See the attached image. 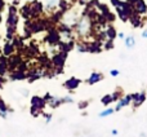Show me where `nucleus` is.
Here are the masks:
<instances>
[{
	"instance_id": "obj_1",
	"label": "nucleus",
	"mask_w": 147,
	"mask_h": 137,
	"mask_svg": "<svg viewBox=\"0 0 147 137\" xmlns=\"http://www.w3.org/2000/svg\"><path fill=\"white\" fill-rule=\"evenodd\" d=\"M17 23H18L17 8L10 7L9 14H8V20H7V39L8 40H12L13 39V35H14L16 30H17Z\"/></svg>"
},
{
	"instance_id": "obj_2",
	"label": "nucleus",
	"mask_w": 147,
	"mask_h": 137,
	"mask_svg": "<svg viewBox=\"0 0 147 137\" xmlns=\"http://www.w3.org/2000/svg\"><path fill=\"white\" fill-rule=\"evenodd\" d=\"M75 28L78 31L79 35L81 36H86L92 30V23H90V18L88 16H84L81 17L79 21L75 22Z\"/></svg>"
},
{
	"instance_id": "obj_3",
	"label": "nucleus",
	"mask_w": 147,
	"mask_h": 137,
	"mask_svg": "<svg viewBox=\"0 0 147 137\" xmlns=\"http://www.w3.org/2000/svg\"><path fill=\"white\" fill-rule=\"evenodd\" d=\"M66 57H67V53L66 52H61V53L56 54V56L53 57V60H52V62H53V65L58 68V71H57V74L62 73V67H63L65 62H66Z\"/></svg>"
},
{
	"instance_id": "obj_4",
	"label": "nucleus",
	"mask_w": 147,
	"mask_h": 137,
	"mask_svg": "<svg viewBox=\"0 0 147 137\" xmlns=\"http://www.w3.org/2000/svg\"><path fill=\"white\" fill-rule=\"evenodd\" d=\"M146 101V92H137V93H132V104H133V109L140 107L143 102Z\"/></svg>"
},
{
	"instance_id": "obj_5",
	"label": "nucleus",
	"mask_w": 147,
	"mask_h": 137,
	"mask_svg": "<svg viewBox=\"0 0 147 137\" xmlns=\"http://www.w3.org/2000/svg\"><path fill=\"white\" fill-rule=\"evenodd\" d=\"M45 105H47V102H45V100H44V97L34 96L32 98H31V106L38 109V110H40V111L45 107Z\"/></svg>"
},
{
	"instance_id": "obj_6",
	"label": "nucleus",
	"mask_w": 147,
	"mask_h": 137,
	"mask_svg": "<svg viewBox=\"0 0 147 137\" xmlns=\"http://www.w3.org/2000/svg\"><path fill=\"white\" fill-rule=\"evenodd\" d=\"M81 84V80L78 78H70L69 80H66L63 83V87L66 89H69V91H74V89H76L79 85Z\"/></svg>"
},
{
	"instance_id": "obj_7",
	"label": "nucleus",
	"mask_w": 147,
	"mask_h": 137,
	"mask_svg": "<svg viewBox=\"0 0 147 137\" xmlns=\"http://www.w3.org/2000/svg\"><path fill=\"white\" fill-rule=\"evenodd\" d=\"M103 80V74L102 73H98V71H93V73L90 74V76H89V79L86 80V83L89 84V85H93V84L98 83V81Z\"/></svg>"
},
{
	"instance_id": "obj_8",
	"label": "nucleus",
	"mask_w": 147,
	"mask_h": 137,
	"mask_svg": "<svg viewBox=\"0 0 147 137\" xmlns=\"http://www.w3.org/2000/svg\"><path fill=\"white\" fill-rule=\"evenodd\" d=\"M134 12H137L138 14H146L147 13V4L145 0H137L134 3Z\"/></svg>"
},
{
	"instance_id": "obj_9",
	"label": "nucleus",
	"mask_w": 147,
	"mask_h": 137,
	"mask_svg": "<svg viewBox=\"0 0 147 137\" xmlns=\"http://www.w3.org/2000/svg\"><path fill=\"white\" fill-rule=\"evenodd\" d=\"M30 10H31V16H38L43 12V4L40 1H32L30 4Z\"/></svg>"
},
{
	"instance_id": "obj_10",
	"label": "nucleus",
	"mask_w": 147,
	"mask_h": 137,
	"mask_svg": "<svg viewBox=\"0 0 147 137\" xmlns=\"http://www.w3.org/2000/svg\"><path fill=\"white\" fill-rule=\"evenodd\" d=\"M130 23L133 25V27H141L142 26V21H141V14H138L137 12H133L132 16L128 18Z\"/></svg>"
},
{
	"instance_id": "obj_11",
	"label": "nucleus",
	"mask_w": 147,
	"mask_h": 137,
	"mask_svg": "<svg viewBox=\"0 0 147 137\" xmlns=\"http://www.w3.org/2000/svg\"><path fill=\"white\" fill-rule=\"evenodd\" d=\"M14 51H16V48H14V45H13V43H5V45H4V49H3V53H4V56L5 57H8V56H12L13 53H14Z\"/></svg>"
},
{
	"instance_id": "obj_12",
	"label": "nucleus",
	"mask_w": 147,
	"mask_h": 137,
	"mask_svg": "<svg viewBox=\"0 0 147 137\" xmlns=\"http://www.w3.org/2000/svg\"><path fill=\"white\" fill-rule=\"evenodd\" d=\"M47 40H48L51 44H57V43H59V34L57 33V31L52 30L51 34L48 35V38H47Z\"/></svg>"
},
{
	"instance_id": "obj_13",
	"label": "nucleus",
	"mask_w": 147,
	"mask_h": 137,
	"mask_svg": "<svg viewBox=\"0 0 147 137\" xmlns=\"http://www.w3.org/2000/svg\"><path fill=\"white\" fill-rule=\"evenodd\" d=\"M26 74H25V71H21V70H17V71H14V73L10 75V79L12 80H22V79H26Z\"/></svg>"
},
{
	"instance_id": "obj_14",
	"label": "nucleus",
	"mask_w": 147,
	"mask_h": 137,
	"mask_svg": "<svg viewBox=\"0 0 147 137\" xmlns=\"http://www.w3.org/2000/svg\"><path fill=\"white\" fill-rule=\"evenodd\" d=\"M105 33H106V38L107 39H111V40H114V39L117 36L116 30H115L112 26H109V27L106 28V31H105Z\"/></svg>"
},
{
	"instance_id": "obj_15",
	"label": "nucleus",
	"mask_w": 147,
	"mask_h": 137,
	"mask_svg": "<svg viewBox=\"0 0 147 137\" xmlns=\"http://www.w3.org/2000/svg\"><path fill=\"white\" fill-rule=\"evenodd\" d=\"M8 68V62L5 57H0V75H5Z\"/></svg>"
},
{
	"instance_id": "obj_16",
	"label": "nucleus",
	"mask_w": 147,
	"mask_h": 137,
	"mask_svg": "<svg viewBox=\"0 0 147 137\" xmlns=\"http://www.w3.org/2000/svg\"><path fill=\"white\" fill-rule=\"evenodd\" d=\"M124 41H125V45H127V48H129V49L134 48V45H136V39H134V36H132V35L127 36V38L124 39Z\"/></svg>"
},
{
	"instance_id": "obj_17",
	"label": "nucleus",
	"mask_w": 147,
	"mask_h": 137,
	"mask_svg": "<svg viewBox=\"0 0 147 137\" xmlns=\"http://www.w3.org/2000/svg\"><path fill=\"white\" fill-rule=\"evenodd\" d=\"M112 96V101H117V100H120L123 97V89L121 88H116V91L114 92V93H111Z\"/></svg>"
},
{
	"instance_id": "obj_18",
	"label": "nucleus",
	"mask_w": 147,
	"mask_h": 137,
	"mask_svg": "<svg viewBox=\"0 0 147 137\" xmlns=\"http://www.w3.org/2000/svg\"><path fill=\"white\" fill-rule=\"evenodd\" d=\"M101 102H102V105H103V106H109L111 102H114V101H112V96H111V94H105V96L102 97Z\"/></svg>"
},
{
	"instance_id": "obj_19",
	"label": "nucleus",
	"mask_w": 147,
	"mask_h": 137,
	"mask_svg": "<svg viewBox=\"0 0 147 137\" xmlns=\"http://www.w3.org/2000/svg\"><path fill=\"white\" fill-rule=\"evenodd\" d=\"M9 111V109L7 107V105H5V102L3 101L1 98H0V113L3 114V118L7 117V113Z\"/></svg>"
},
{
	"instance_id": "obj_20",
	"label": "nucleus",
	"mask_w": 147,
	"mask_h": 137,
	"mask_svg": "<svg viewBox=\"0 0 147 137\" xmlns=\"http://www.w3.org/2000/svg\"><path fill=\"white\" fill-rule=\"evenodd\" d=\"M115 113V110L114 109H107V110H105V111H101L98 114V117L99 118H106V117H110V115H112Z\"/></svg>"
},
{
	"instance_id": "obj_21",
	"label": "nucleus",
	"mask_w": 147,
	"mask_h": 137,
	"mask_svg": "<svg viewBox=\"0 0 147 137\" xmlns=\"http://www.w3.org/2000/svg\"><path fill=\"white\" fill-rule=\"evenodd\" d=\"M59 0H47V8L48 9H54V8L58 5Z\"/></svg>"
},
{
	"instance_id": "obj_22",
	"label": "nucleus",
	"mask_w": 147,
	"mask_h": 137,
	"mask_svg": "<svg viewBox=\"0 0 147 137\" xmlns=\"http://www.w3.org/2000/svg\"><path fill=\"white\" fill-rule=\"evenodd\" d=\"M103 48L106 49V51H110V49L114 48V40H111V39H107V41L105 43Z\"/></svg>"
},
{
	"instance_id": "obj_23",
	"label": "nucleus",
	"mask_w": 147,
	"mask_h": 137,
	"mask_svg": "<svg viewBox=\"0 0 147 137\" xmlns=\"http://www.w3.org/2000/svg\"><path fill=\"white\" fill-rule=\"evenodd\" d=\"M78 51L80 52V53H85V52H88V44H79L78 45Z\"/></svg>"
},
{
	"instance_id": "obj_24",
	"label": "nucleus",
	"mask_w": 147,
	"mask_h": 137,
	"mask_svg": "<svg viewBox=\"0 0 147 137\" xmlns=\"http://www.w3.org/2000/svg\"><path fill=\"white\" fill-rule=\"evenodd\" d=\"M88 105H89L88 101H80L78 104V106H79V109L80 110H83V109H85V107H88Z\"/></svg>"
},
{
	"instance_id": "obj_25",
	"label": "nucleus",
	"mask_w": 147,
	"mask_h": 137,
	"mask_svg": "<svg viewBox=\"0 0 147 137\" xmlns=\"http://www.w3.org/2000/svg\"><path fill=\"white\" fill-rule=\"evenodd\" d=\"M30 111H31V115H32V117H39V115H40V110H38V109H35V107H32V106H31V110H30Z\"/></svg>"
},
{
	"instance_id": "obj_26",
	"label": "nucleus",
	"mask_w": 147,
	"mask_h": 137,
	"mask_svg": "<svg viewBox=\"0 0 147 137\" xmlns=\"http://www.w3.org/2000/svg\"><path fill=\"white\" fill-rule=\"evenodd\" d=\"M62 102H63V104H65V102H67V104H72L74 100L71 98V97L67 96V97H63V98H62Z\"/></svg>"
},
{
	"instance_id": "obj_27",
	"label": "nucleus",
	"mask_w": 147,
	"mask_h": 137,
	"mask_svg": "<svg viewBox=\"0 0 147 137\" xmlns=\"http://www.w3.org/2000/svg\"><path fill=\"white\" fill-rule=\"evenodd\" d=\"M119 74H120V71H119V70H116V68H114V70L110 71V75H111V76H117Z\"/></svg>"
},
{
	"instance_id": "obj_28",
	"label": "nucleus",
	"mask_w": 147,
	"mask_h": 137,
	"mask_svg": "<svg viewBox=\"0 0 147 137\" xmlns=\"http://www.w3.org/2000/svg\"><path fill=\"white\" fill-rule=\"evenodd\" d=\"M44 118H45V119H47V123H49V122H51V119H52V114H45V113H44Z\"/></svg>"
},
{
	"instance_id": "obj_29",
	"label": "nucleus",
	"mask_w": 147,
	"mask_h": 137,
	"mask_svg": "<svg viewBox=\"0 0 147 137\" xmlns=\"http://www.w3.org/2000/svg\"><path fill=\"white\" fill-rule=\"evenodd\" d=\"M142 38L147 39V28H145V30H143V33H142Z\"/></svg>"
},
{
	"instance_id": "obj_30",
	"label": "nucleus",
	"mask_w": 147,
	"mask_h": 137,
	"mask_svg": "<svg viewBox=\"0 0 147 137\" xmlns=\"http://www.w3.org/2000/svg\"><path fill=\"white\" fill-rule=\"evenodd\" d=\"M117 36H119V39H125L124 33H119V34H117Z\"/></svg>"
},
{
	"instance_id": "obj_31",
	"label": "nucleus",
	"mask_w": 147,
	"mask_h": 137,
	"mask_svg": "<svg viewBox=\"0 0 147 137\" xmlns=\"http://www.w3.org/2000/svg\"><path fill=\"white\" fill-rule=\"evenodd\" d=\"M4 8V0H0V10H3Z\"/></svg>"
},
{
	"instance_id": "obj_32",
	"label": "nucleus",
	"mask_w": 147,
	"mask_h": 137,
	"mask_svg": "<svg viewBox=\"0 0 147 137\" xmlns=\"http://www.w3.org/2000/svg\"><path fill=\"white\" fill-rule=\"evenodd\" d=\"M111 135H112V136H116V135H117V130H112V131H111Z\"/></svg>"
},
{
	"instance_id": "obj_33",
	"label": "nucleus",
	"mask_w": 147,
	"mask_h": 137,
	"mask_svg": "<svg viewBox=\"0 0 147 137\" xmlns=\"http://www.w3.org/2000/svg\"><path fill=\"white\" fill-rule=\"evenodd\" d=\"M86 1H88V0H79V3H80L81 5H85V4H86Z\"/></svg>"
},
{
	"instance_id": "obj_34",
	"label": "nucleus",
	"mask_w": 147,
	"mask_h": 137,
	"mask_svg": "<svg viewBox=\"0 0 147 137\" xmlns=\"http://www.w3.org/2000/svg\"><path fill=\"white\" fill-rule=\"evenodd\" d=\"M0 23H1V16H0Z\"/></svg>"
}]
</instances>
